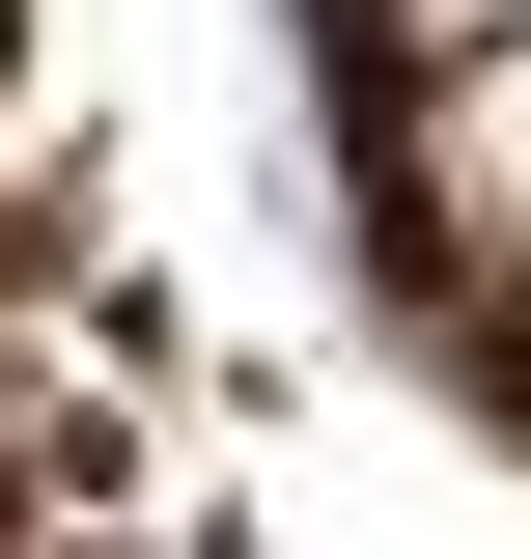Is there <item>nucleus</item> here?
Segmentation results:
<instances>
[{"instance_id":"f257e3e1","label":"nucleus","mask_w":531,"mask_h":559,"mask_svg":"<svg viewBox=\"0 0 531 559\" xmlns=\"http://www.w3.org/2000/svg\"><path fill=\"white\" fill-rule=\"evenodd\" d=\"M364 280H392V308L531 280V28H448V57H420V112L364 84Z\"/></svg>"},{"instance_id":"f03ea898","label":"nucleus","mask_w":531,"mask_h":559,"mask_svg":"<svg viewBox=\"0 0 531 559\" xmlns=\"http://www.w3.org/2000/svg\"><path fill=\"white\" fill-rule=\"evenodd\" d=\"M448 28H531V0H335V57H448Z\"/></svg>"}]
</instances>
